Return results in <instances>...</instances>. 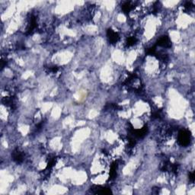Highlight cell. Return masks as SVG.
I'll use <instances>...</instances> for the list:
<instances>
[{
    "mask_svg": "<svg viewBox=\"0 0 195 195\" xmlns=\"http://www.w3.org/2000/svg\"><path fill=\"white\" fill-rule=\"evenodd\" d=\"M117 169H118V164H117V162H114L111 165V169H110V179H114L116 177Z\"/></svg>",
    "mask_w": 195,
    "mask_h": 195,
    "instance_id": "8",
    "label": "cell"
},
{
    "mask_svg": "<svg viewBox=\"0 0 195 195\" xmlns=\"http://www.w3.org/2000/svg\"><path fill=\"white\" fill-rule=\"evenodd\" d=\"M133 5L130 2H127L122 5V10L125 13H129L131 10L133 9Z\"/></svg>",
    "mask_w": 195,
    "mask_h": 195,
    "instance_id": "10",
    "label": "cell"
},
{
    "mask_svg": "<svg viewBox=\"0 0 195 195\" xmlns=\"http://www.w3.org/2000/svg\"><path fill=\"white\" fill-rule=\"evenodd\" d=\"M37 28V18L36 17L32 15L31 18H29V22H28V28H27V34H30L32 32L34 31L35 28Z\"/></svg>",
    "mask_w": 195,
    "mask_h": 195,
    "instance_id": "4",
    "label": "cell"
},
{
    "mask_svg": "<svg viewBox=\"0 0 195 195\" xmlns=\"http://www.w3.org/2000/svg\"><path fill=\"white\" fill-rule=\"evenodd\" d=\"M191 140V136L190 133L187 130H182L178 133V143L182 146H187L189 145Z\"/></svg>",
    "mask_w": 195,
    "mask_h": 195,
    "instance_id": "1",
    "label": "cell"
},
{
    "mask_svg": "<svg viewBox=\"0 0 195 195\" xmlns=\"http://www.w3.org/2000/svg\"><path fill=\"white\" fill-rule=\"evenodd\" d=\"M130 130L131 134H132L136 138H142L144 137L148 133V128L147 126H144L143 128H141V129L135 130L131 127V128L130 129Z\"/></svg>",
    "mask_w": 195,
    "mask_h": 195,
    "instance_id": "2",
    "label": "cell"
},
{
    "mask_svg": "<svg viewBox=\"0 0 195 195\" xmlns=\"http://www.w3.org/2000/svg\"><path fill=\"white\" fill-rule=\"evenodd\" d=\"M157 45L162 46V47L169 48L172 46V42H171V40L169 39V37L162 36L158 40Z\"/></svg>",
    "mask_w": 195,
    "mask_h": 195,
    "instance_id": "5",
    "label": "cell"
},
{
    "mask_svg": "<svg viewBox=\"0 0 195 195\" xmlns=\"http://www.w3.org/2000/svg\"><path fill=\"white\" fill-rule=\"evenodd\" d=\"M107 37H108L110 43L112 44L118 43V41L120 39L118 34L116 32H114V30H112V29H108L107 31Z\"/></svg>",
    "mask_w": 195,
    "mask_h": 195,
    "instance_id": "3",
    "label": "cell"
},
{
    "mask_svg": "<svg viewBox=\"0 0 195 195\" xmlns=\"http://www.w3.org/2000/svg\"><path fill=\"white\" fill-rule=\"evenodd\" d=\"M184 8H186L187 10H190V9H191V8H193V4H192L190 2H186L184 5Z\"/></svg>",
    "mask_w": 195,
    "mask_h": 195,
    "instance_id": "12",
    "label": "cell"
},
{
    "mask_svg": "<svg viewBox=\"0 0 195 195\" xmlns=\"http://www.w3.org/2000/svg\"><path fill=\"white\" fill-rule=\"evenodd\" d=\"M189 179L190 180V182H194V172H190V173L189 174Z\"/></svg>",
    "mask_w": 195,
    "mask_h": 195,
    "instance_id": "13",
    "label": "cell"
},
{
    "mask_svg": "<svg viewBox=\"0 0 195 195\" xmlns=\"http://www.w3.org/2000/svg\"><path fill=\"white\" fill-rule=\"evenodd\" d=\"M50 71L53 73H56L58 71V67L57 66H53V67L50 68Z\"/></svg>",
    "mask_w": 195,
    "mask_h": 195,
    "instance_id": "14",
    "label": "cell"
},
{
    "mask_svg": "<svg viewBox=\"0 0 195 195\" xmlns=\"http://www.w3.org/2000/svg\"><path fill=\"white\" fill-rule=\"evenodd\" d=\"M2 103H3L5 106L9 107V108H11L12 109H13L14 108V105H15V104H14L13 99H12V98L10 97L4 98L3 99H2Z\"/></svg>",
    "mask_w": 195,
    "mask_h": 195,
    "instance_id": "9",
    "label": "cell"
},
{
    "mask_svg": "<svg viewBox=\"0 0 195 195\" xmlns=\"http://www.w3.org/2000/svg\"><path fill=\"white\" fill-rule=\"evenodd\" d=\"M136 42H137V39L136 38V37H130V38H128V40H127V45H128V46H134V44H136Z\"/></svg>",
    "mask_w": 195,
    "mask_h": 195,
    "instance_id": "11",
    "label": "cell"
},
{
    "mask_svg": "<svg viewBox=\"0 0 195 195\" xmlns=\"http://www.w3.org/2000/svg\"><path fill=\"white\" fill-rule=\"evenodd\" d=\"M12 159L17 163H21L24 160V154L19 149H15L12 152Z\"/></svg>",
    "mask_w": 195,
    "mask_h": 195,
    "instance_id": "7",
    "label": "cell"
},
{
    "mask_svg": "<svg viewBox=\"0 0 195 195\" xmlns=\"http://www.w3.org/2000/svg\"><path fill=\"white\" fill-rule=\"evenodd\" d=\"M92 191L94 194H111V190L107 188L101 187V186H93L91 188Z\"/></svg>",
    "mask_w": 195,
    "mask_h": 195,
    "instance_id": "6",
    "label": "cell"
}]
</instances>
